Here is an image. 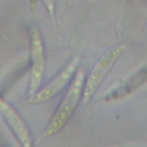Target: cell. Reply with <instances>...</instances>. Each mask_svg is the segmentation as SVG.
<instances>
[{
	"instance_id": "cell-1",
	"label": "cell",
	"mask_w": 147,
	"mask_h": 147,
	"mask_svg": "<svg viewBox=\"0 0 147 147\" xmlns=\"http://www.w3.org/2000/svg\"><path fill=\"white\" fill-rule=\"evenodd\" d=\"M85 84V72L79 70L72 81L71 86L64 96V99L56 111L49 126L43 134V137H50L63 130L77 108L80 99L83 97Z\"/></svg>"
},
{
	"instance_id": "cell-2",
	"label": "cell",
	"mask_w": 147,
	"mask_h": 147,
	"mask_svg": "<svg viewBox=\"0 0 147 147\" xmlns=\"http://www.w3.org/2000/svg\"><path fill=\"white\" fill-rule=\"evenodd\" d=\"M123 51V46H117L106 52L96 64L84 84L83 98L85 102L88 103L96 91L100 86L107 74L120 57Z\"/></svg>"
},
{
	"instance_id": "cell-3",
	"label": "cell",
	"mask_w": 147,
	"mask_h": 147,
	"mask_svg": "<svg viewBox=\"0 0 147 147\" xmlns=\"http://www.w3.org/2000/svg\"><path fill=\"white\" fill-rule=\"evenodd\" d=\"M31 53V72L29 96H33L39 90L45 72V60L44 44L40 31L33 28L29 32Z\"/></svg>"
},
{
	"instance_id": "cell-4",
	"label": "cell",
	"mask_w": 147,
	"mask_h": 147,
	"mask_svg": "<svg viewBox=\"0 0 147 147\" xmlns=\"http://www.w3.org/2000/svg\"><path fill=\"white\" fill-rule=\"evenodd\" d=\"M78 63V57L73 58L65 66L63 70L54 77L52 81L30 98L29 103L34 105L42 104L58 94L73 77L74 74L77 70Z\"/></svg>"
},
{
	"instance_id": "cell-5",
	"label": "cell",
	"mask_w": 147,
	"mask_h": 147,
	"mask_svg": "<svg viewBox=\"0 0 147 147\" xmlns=\"http://www.w3.org/2000/svg\"><path fill=\"white\" fill-rule=\"evenodd\" d=\"M147 80V65L138 71L126 81L123 85L117 88L106 97V100L115 101L126 96L132 93Z\"/></svg>"
},
{
	"instance_id": "cell-6",
	"label": "cell",
	"mask_w": 147,
	"mask_h": 147,
	"mask_svg": "<svg viewBox=\"0 0 147 147\" xmlns=\"http://www.w3.org/2000/svg\"><path fill=\"white\" fill-rule=\"evenodd\" d=\"M29 4L31 9H35L36 7V0H29Z\"/></svg>"
}]
</instances>
